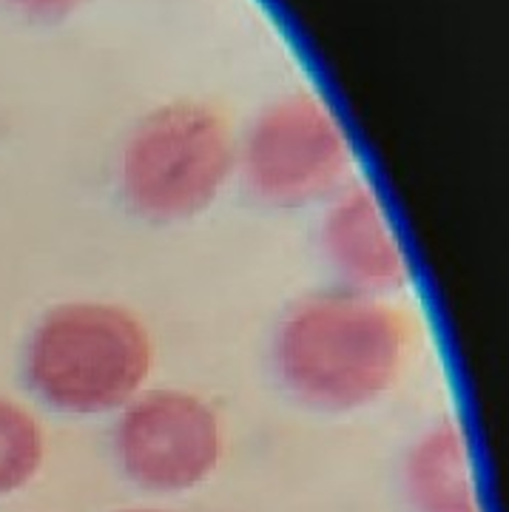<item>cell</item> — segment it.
Returning <instances> with one entry per match:
<instances>
[{"label": "cell", "mask_w": 509, "mask_h": 512, "mask_svg": "<svg viewBox=\"0 0 509 512\" xmlns=\"http://www.w3.org/2000/svg\"><path fill=\"white\" fill-rule=\"evenodd\" d=\"M413 353L410 316L382 296L322 291L302 299L276 336V367L310 407L359 410L399 382Z\"/></svg>", "instance_id": "cell-1"}, {"label": "cell", "mask_w": 509, "mask_h": 512, "mask_svg": "<svg viewBox=\"0 0 509 512\" xmlns=\"http://www.w3.org/2000/svg\"><path fill=\"white\" fill-rule=\"evenodd\" d=\"M151 365L148 328L111 302H69L49 311L26 350L32 390L72 416L123 410L146 390Z\"/></svg>", "instance_id": "cell-2"}, {"label": "cell", "mask_w": 509, "mask_h": 512, "mask_svg": "<svg viewBox=\"0 0 509 512\" xmlns=\"http://www.w3.org/2000/svg\"><path fill=\"white\" fill-rule=\"evenodd\" d=\"M239 146L225 117L202 103H168L146 114L123 146L120 188L146 220L197 217L231 180Z\"/></svg>", "instance_id": "cell-3"}, {"label": "cell", "mask_w": 509, "mask_h": 512, "mask_svg": "<svg viewBox=\"0 0 509 512\" xmlns=\"http://www.w3.org/2000/svg\"><path fill=\"white\" fill-rule=\"evenodd\" d=\"M237 163L262 200L293 208L345 188L353 146L336 111L322 97L299 92L256 117Z\"/></svg>", "instance_id": "cell-4"}, {"label": "cell", "mask_w": 509, "mask_h": 512, "mask_svg": "<svg viewBox=\"0 0 509 512\" xmlns=\"http://www.w3.org/2000/svg\"><path fill=\"white\" fill-rule=\"evenodd\" d=\"M222 424L214 407L188 390H143L120 410L114 453L134 484L182 493L202 484L222 458Z\"/></svg>", "instance_id": "cell-5"}, {"label": "cell", "mask_w": 509, "mask_h": 512, "mask_svg": "<svg viewBox=\"0 0 509 512\" xmlns=\"http://www.w3.org/2000/svg\"><path fill=\"white\" fill-rule=\"evenodd\" d=\"M325 251L347 288L362 293H393L410 279V259L382 197L367 183H347L333 194L325 228Z\"/></svg>", "instance_id": "cell-6"}, {"label": "cell", "mask_w": 509, "mask_h": 512, "mask_svg": "<svg viewBox=\"0 0 509 512\" xmlns=\"http://www.w3.org/2000/svg\"><path fill=\"white\" fill-rule=\"evenodd\" d=\"M407 490L419 512H481L473 453L455 421L427 430L407 461Z\"/></svg>", "instance_id": "cell-7"}, {"label": "cell", "mask_w": 509, "mask_h": 512, "mask_svg": "<svg viewBox=\"0 0 509 512\" xmlns=\"http://www.w3.org/2000/svg\"><path fill=\"white\" fill-rule=\"evenodd\" d=\"M43 433L35 416L0 399V495L29 484L43 464Z\"/></svg>", "instance_id": "cell-8"}, {"label": "cell", "mask_w": 509, "mask_h": 512, "mask_svg": "<svg viewBox=\"0 0 509 512\" xmlns=\"http://www.w3.org/2000/svg\"><path fill=\"white\" fill-rule=\"evenodd\" d=\"M9 3H15L20 12L35 15V18H60V15H69L86 0H9Z\"/></svg>", "instance_id": "cell-9"}, {"label": "cell", "mask_w": 509, "mask_h": 512, "mask_svg": "<svg viewBox=\"0 0 509 512\" xmlns=\"http://www.w3.org/2000/svg\"><path fill=\"white\" fill-rule=\"evenodd\" d=\"M128 512H160V510H128Z\"/></svg>", "instance_id": "cell-10"}]
</instances>
